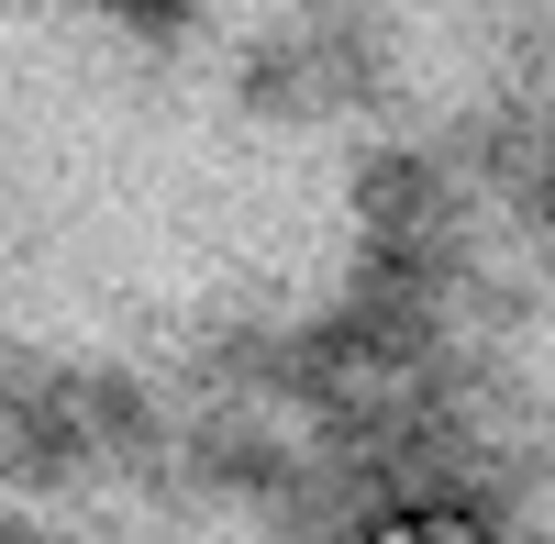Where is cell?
<instances>
[{
    "label": "cell",
    "mask_w": 555,
    "mask_h": 544,
    "mask_svg": "<svg viewBox=\"0 0 555 544\" xmlns=\"http://www.w3.org/2000/svg\"><path fill=\"white\" fill-rule=\"evenodd\" d=\"M411 544H455V533H411Z\"/></svg>",
    "instance_id": "obj_1"
}]
</instances>
